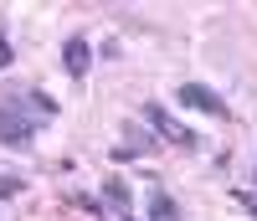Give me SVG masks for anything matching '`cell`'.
Masks as SVG:
<instances>
[{
    "label": "cell",
    "mask_w": 257,
    "mask_h": 221,
    "mask_svg": "<svg viewBox=\"0 0 257 221\" xmlns=\"http://www.w3.org/2000/svg\"><path fill=\"white\" fill-rule=\"evenodd\" d=\"M36 119H41V114H31V108H26V98H6V103H0V144H11V149L31 144Z\"/></svg>",
    "instance_id": "obj_1"
},
{
    "label": "cell",
    "mask_w": 257,
    "mask_h": 221,
    "mask_svg": "<svg viewBox=\"0 0 257 221\" xmlns=\"http://www.w3.org/2000/svg\"><path fill=\"white\" fill-rule=\"evenodd\" d=\"M175 98H180L185 108H201V114H211V119H231L226 98L216 93V87H206V82H180V87H175Z\"/></svg>",
    "instance_id": "obj_2"
},
{
    "label": "cell",
    "mask_w": 257,
    "mask_h": 221,
    "mask_svg": "<svg viewBox=\"0 0 257 221\" xmlns=\"http://www.w3.org/2000/svg\"><path fill=\"white\" fill-rule=\"evenodd\" d=\"M144 119H149V129H155V139H170V144H196V134H190L180 119H170L160 103H144Z\"/></svg>",
    "instance_id": "obj_3"
},
{
    "label": "cell",
    "mask_w": 257,
    "mask_h": 221,
    "mask_svg": "<svg viewBox=\"0 0 257 221\" xmlns=\"http://www.w3.org/2000/svg\"><path fill=\"white\" fill-rule=\"evenodd\" d=\"M149 149H155V139H149L139 124H123V139L113 144V165H123V160H139V154H149Z\"/></svg>",
    "instance_id": "obj_4"
},
{
    "label": "cell",
    "mask_w": 257,
    "mask_h": 221,
    "mask_svg": "<svg viewBox=\"0 0 257 221\" xmlns=\"http://www.w3.org/2000/svg\"><path fill=\"white\" fill-rule=\"evenodd\" d=\"M62 67H67V77H88V67H93V47L82 36H67L62 41Z\"/></svg>",
    "instance_id": "obj_5"
},
{
    "label": "cell",
    "mask_w": 257,
    "mask_h": 221,
    "mask_svg": "<svg viewBox=\"0 0 257 221\" xmlns=\"http://www.w3.org/2000/svg\"><path fill=\"white\" fill-rule=\"evenodd\" d=\"M149 221H180V206H175V195H170L165 185L149 190Z\"/></svg>",
    "instance_id": "obj_6"
},
{
    "label": "cell",
    "mask_w": 257,
    "mask_h": 221,
    "mask_svg": "<svg viewBox=\"0 0 257 221\" xmlns=\"http://www.w3.org/2000/svg\"><path fill=\"white\" fill-rule=\"evenodd\" d=\"M103 206H108L113 216H123V211H128V185L118 180V175H108V185H103Z\"/></svg>",
    "instance_id": "obj_7"
},
{
    "label": "cell",
    "mask_w": 257,
    "mask_h": 221,
    "mask_svg": "<svg viewBox=\"0 0 257 221\" xmlns=\"http://www.w3.org/2000/svg\"><path fill=\"white\" fill-rule=\"evenodd\" d=\"M21 98H26V108H31V114H41V119H57V98H47L41 87H31V93H21Z\"/></svg>",
    "instance_id": "obj_8"
},
{
    "label": "cell",
    "mask_w": 257,
    "mask_h": 221,
    "mask_svg": "<svg viewBox=\"0 0 257 221\" xmlns=\"http://www.w3.org/2000/svg\"><path fill=\"white\" fill-rule=\"evenodd\" d=\"M77 211H88V216H108V211H103V195H77Z\"/></svg>",
    "instance_id": "obj_9"
},
{
    "label": "cell",
    "mask_w": 257,
    "mask_h": 221,
    "mask_svg": "<svg viewBox=\"0 0 257 221\" xmlns=\"http://www.w3.org/2000/svg\"><path fill=\"white\" fill-rule=\"evenodd\" d=\"M11 195H21V180L16 175H0V201H11Z\"/></svg>",
    "instance_id": "obj_10"
},
{
    "label": "cell",
    "mask_w": 257,
    "mask_h": 221,
    "mask_svg": "<svg viewBox=\"0 0 257 221\" xmlns=\"http://www.w3.org/2000/svg\"><path fill=\"white\" fill-rule=\"evenodd\" d=\"M11 62H16V52H11V41H6V36H0V72H6V67H11Z\"/></svg>",
    "instance_id": "obj_11"
},
{
    "label": "cell",
    "mask_w": 257,
    "mask_h": 221,
    "mask_svg": "<svg viewBox=\"0 0 257 221\" xmlns=\"http://www.w3.org/2000/svg\"><path fill=\"white\" fill-rule=\"evenodd\" d=\"M237 201H242V206H247V211L257 216V195H252V190H237Z\"/></svg>",
    "instance_id": "obj_12"
},
{
    "label": "cell",
    "mask_w": 257,
    "mask_h": 221,
    "mask_svg": "<svg viewBox=\"0 0 257 221\" xmlns=\"http://www.w3.org/2000/svg\"><path fill=\"white\" fill-rule=\"evenodd\" d=\"M123 221H134V216H123Z\"/></svg>",
    "instance_id": "obj_13"
}]
</instances>
